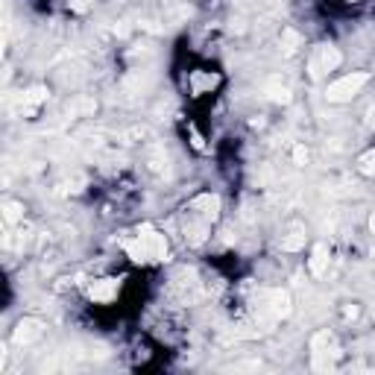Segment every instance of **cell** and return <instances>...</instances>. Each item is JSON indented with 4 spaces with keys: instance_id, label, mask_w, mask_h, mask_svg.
Masks as SVG:
<instances>
[{
    "instance_id": "obj_7",
    "label": "cell",
    "mask_w": 375,
    "mask_h": 375,
    "mask_svg": "<svg viewBox=\"0 0 375 375\" xmlns=\"http://www.w3.org/2000/svg\"><path fill=\"white\" fill-rule=\"evenodd\" d=\"M121 293V279L117 275H103V279H94L88 285V299L94 305H112Z\"/></svg>"
},
{
    "instance_id": "obj_15",
    "label": "cell",
    "mask_w": 375,
    "mask_h": 375,
    "mask_svg": "<svg viewBox=\"0 0 375 375\" xmlns=\"http://www.w3.org/2000/svg\"><path fill=\"white\" fill-rule=\"evenodd\" d=\"M355 170H358L364 179H375V147H369V150H364V153L358 155V162H355Z\"/></svg>"
},
{
    "instance_id": "obj_2",
    "label": "cell",
    "mask_w": 375,
    "mask_h": 375,
    "mask_svg": "<svg viewBox=\"0 0 375 375\" xmlns=\"http://www.w3.org/2000/svg\"><path fill=\"white\" fill-rule=\"evenodd\" d=\"M340 65H343L340 47L338 44H320V47H314L311 56H308V76L314 83H320L328 73L340 71Z\"/></svg>"
},
{
    "instance_id": "obj_24",
    "label": "cell",
    "mask_w": 375,
    "mask_h": 375,
    "mask_svg": "<svg viewBox=\"0 0 375 375\" xmlns=\"http://www.w3.org/2000/svg\"><path fill=\"white\" fill-rule=\"evenodd\" d=\"M346 4H361V0H346Z\"/></svg>"
},
{
    "instance_id": "obj_13",
    "label": "cell",
    "mask_w": 375,
    "mask_h": 375,
    "mask_svg": "<svg viewBox=\"0 0 375 375\" xmlns=\"http://www.w3.org/2000/svg\"><path fill=\"white\" fill-rule=\"evenodd\" d=\"M121 249H124V255H126V258H129L132 264H150L147 249H144V244H141V238H138V234L126 238V241L121 244Z\"/></svg>"
},
{
    "instance_id": "obj_10",
    "label": "cell",
    "mask_w": 375,
    "mask_h": 375,
    "mask_svg": "<svg viewBox=\"0 0 375 375\" xmlns=\"http://www.w3.org/2000/svg\"><path fill=\"white\" fill-rule=\"evenodd\" d=\"M47 88L44 85H32V88H27L24 91V97H21V114L24 117H35L38 112H42V106L47 103Z\"/></svg>"
},
{
    "instance_id": "obj_3",
    "label": "cell",
    "mask_w": 375,
    "mask_h": 375,
    "mask_svg": "<svg viewBox=\"0 0 375 375\" xmlns=\"http://www.w3.org/2000/svg\"><path fill=\"white\" fill-rule=\"evenodd\" d=\"M135 234L141 238L150 264H162V261L170 258V241H167V234L162 229H155L153 223H141L135 229Z\"/></svg>"
},
{
    "instance_id": "obj_23",
    "label": "cell",
    "mask_w": 375,
    "mask_h": 375,
    "mask_svg": "<svg viewBox=\"0 0 375 375\" xmlns=\"http://www.w3.org/2000/svg\"><path fill=\"white\" fill-rule=\"evenodd\" d=\"M367 226H369V232H372V234H375V211H372V214H369V220H367Z\"/></svg>"
},
{
    "instance_id": "obj_6",
    "label": "cell",
    "mask_w": 375,
    "mask_h": 375,
    "mask_svg": "<svg viewBox=\"0 0 375 375\" xmlns=\"http://www.w3.org/2000/svg\"><path fill=\"white\" fill-rule=\"evenodd\" d=\"M44 331L47 326L38 320V317H24V320H18L15 328H12V343L15 346H32L44 338Z\"/></svg>"
},
{
    "instance_id": "obj_4",
    "label": "cell",
    "mask_w": 375,
    "mask_h": 375,
    "mask_svg": "<svg viewBox=\"0 0 375 375\" xmlns=\"http://www.w3.org/2000/svg\"><path fill=\"white\" fill-rule=\"evenodd\" d=\"M194 214H200L203 220H208L211 226L220 220V214H223V200H220V194H214V191H203V194H196L194 200H188V206Z\"/></svg>"
},
{
    "instance_id": "obj_22",
    "label": "cell",
    "mask_w": 375,
    "mask_h": 375,
    "mask_svg": "<svg viewBox=\"0 0 375 375\" xmlns=\"http://www.w3.org/2000/svg\"><path fill=\"white\" fill-rule=\"evenodd\" d=\"M369 129H372V135H375V106L369 109Z\"/></svg>"
},
{
    "instance_id": "obj_11",
    "label": "cell",
    "mask_w": 375,
    "mask_h": 375,
    "mask_svg": "<svg viewBox=\"0 0 375 375\" xmlns=\"http://www.w3.org/2000/svg\"><path fill=\"white\" fill-rule=\"evenodd\" d=\"M305 244H308V232H305V226L302 223H290V229L279 238V246H282V252H302L305 249Z\"/></svg>"
},
{
    "instance_id": "obj_16",
    "label": "cell",
    "mask_w": 375,
    "mask_h": 375,
    "mask_svg": "<svg viewBox=\"0 0 375 375\" xmlns=\"http://www.w3.org/2000/svg\"><path fill=\"white\" fill-rule=\"evenodd\" d=\"M279 42H282V50L290 56V53H296V50H302V44H305V38L299 35V32H296L293 27H285L282 30V38H279Z\"/></svg>"
},
{
    "instance_id": "obj_12",
    "label": "cell",
    "mask_w": 375,
    "mask_h": 375,
    "mask_svg": "<svg viewBox=\"0 0 375 375\" xmlns=\"http://www.w3.org/2000/svg\"><path fill=\"white\" fill-rule=\"evenodd\" d=\"M267 311L273 314V317L275 320H279V317H287V314H290V308H293V302H290V293L287 290H270L267 293Z\"/></svg>"
},
{
    "instance_id": "obj_20",
    "label": "cell",
    "mask_w": 375,
    "mask_h": 375,
    "mask_svg": "<svg viewBox=\"0 0 375 375\" xmlns=\"http://www.w3.org/2000/svg\"><path fill=\"white\" fill-rule=\"evenodd\" d=\"M68 6H71V12H76V15H85V12L91 9V0H68Z\"/></svg>"
},
{
    "instance_id": "obj_17",
    "label": "cell",
    "mask_w": 375,
    "mask_h": 375,
    "mask_svg": "<svg viewBox=\"0 0 375 375\" xmlns=\"http://www.w3.org/2000/svg\"><path fill=\"white\" fill-rule=\"evenodd\" d=\"M68 112L73 117H83V114H94L97 112V103L91 100V97H76V100L68 103Z\"/></svg>"
},
{
    "instance_id": "obj_5",
    "label": "cell",
    "mask_w": 375,
    "mask_h": 375,
    "mask_svg": "<svg viewBox=\"0 0 375 375\" xmlns=\"http://www.w3.org/2000/svg\"><path fill=\"white\" fill-rule=\"evenodd\" d=\"M182 234H185V244L203 246L211 238V223L203 220L200 214H194L191 208H185V214H182Z\"/></svg>"
},
{
    "instance_id": "obj_1",
    "label": "cell",
    "mask_w": 375,
    "mask_h": 375,
    "mask_svg": "<svg viewBox=\"0 0 375 375\" xmlns=\"http://www.w3.org/2000/svg\"><path fill=\"white\" fill-rule=\"evenodd\" d=\"M372 80L369 71H349V73H340L334 76L331 83H326V100L334 103V106H343V103H352Z\"/></svg>"
},
{
    "instance_id": "obj_18",
    "label": "cell",
    "mask_w": 375,
    "mask_h": 375,
    "mask_svg": "<svg viewBox=\"0 0 375 375\" xmlns=\"http://www.w3.org/2000/svg\"><path fill=\"white\" fill-rule=\"evenodd\" d=\"M290 159H293V165H296V167H305V165L311 162V150H308L305 144H296V147H293V153H290Z\"/></svg>"
},
{
    "instance_id": "obj_9",
    "label": "cell",
    "mask_w": 375,
    "mask_h": 375,
    "mask_svg": "<svg viewBox=\"0 0 375 375\" xmlns=\"http://www.w3.org/2000/svg\"><path fill=\"white\" fill-rule=\"evenodd\" d=\"M217 85H220V76H217L214 71H191V76H188V91L194 97L211 94Z\"/></svg>"
},
{
    "instance_id": "obj_21",
    "label": "cell",
    "mask_w": 375,
    "mask_h": 375,
    "mask_svg": "<svg viewBox=\"0 0 375 375\" xmlns=\"http://www.w3.org/2000/svg\"><path fill=\"white\" fill-rule=\"evenodd\" d=\"M343 317H346V320H355V317H358V305H352V308H343Z\"/></svg>"
},
{
    "instance_id": "obj_14",
    "label": "cell",
    "mask_w": 375,
    "mask_h": 375,
    "mask_svg": "<svg viewBox=\"0 0 375 375\" xmlns=\"http://www.w3.org/2000/svg\"><path fill=\"white\" fill-rule=\"evenodd\" d=\"M0 208H4V220H6V226H18V223L24 220V211H27L21 200H4V206H0Z\"/></svg>"
},
{
    "instance_id": "obj_19",
    "label": "cell",
    "mask_w": 375,
    "mask_h": 375,
    "mask_svg": "<svg viewBox=\"0 0 375 375\" xmlns=\"http://www.w3.org/2000/svg\"><path fill=\"white\" fill-rule=\"evenodd\" d=\"M270 100L287 106V103H290V88H285V85H282V88H279V85H273V88H270Z\"/></svg>"
},
{
    "instance_id": "obj_8",
    "label": "cell",
    "mask_w": 375,
    "mask_h": 375,
    "mask_svg": "<svg viewBox=\"0 0 375 375\" xmlns=\"http://www.w3.org/2000/svg\"><path fill=\"white\" fill-rule=\"evenodd\" d=\"M305 267H308V275L311 279H323L328 275V267H331V246L326 241H317L311 246L308 258H305Z\"/></svg>"
}]
</instances>
